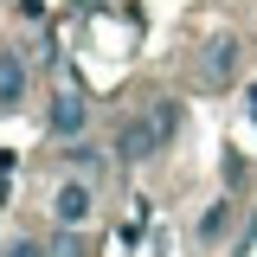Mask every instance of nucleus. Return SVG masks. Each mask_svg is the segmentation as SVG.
Returning <instances> with one entry per match:
<instances>
[{
    "label": "nucleus",
    "mask_w": 257,
    "mask_h": 257,
    "mask_svg": "<svg viewBox=\"0 0 257 257\" xmlns=\"http://www.w3.org/2000/svg\"><path fill=\"white\" fill-rule=\"evenodd\" d=\"M174 135H180V103H174V96H155L148 116H128L109 148H116V161H148V155H161Z\"/></svg>",
    "instance_id": "1"
},
{
    "label": "nucleus",
    "mask_w": 257,
    "mask_h": 257,
    "mask_svg": "<svg viewBox=\"0 0 257 257\" xmlns=\"http://www.w3.org/2000/svg\"><path fill=\"white\" fill-rule=\"evenodd\" d=\"M45 128H52L58 142H77V135L90 128V96H84V90H58L52 109H45Z\"/></svg>",
    "instance_id": "2"
},
{
    "label": "nucleus",
    "mask_w": 257,
    "mask_h": 257,
    "mask_svg": "<svg viewBox=\"0 0 257 257\" xmlns=\"http://www.w3.org/2000/svg\"><path fill=\"white\" fill-rule=\"evenodd\" d=\"M90 212H96L90 180H58V187H52V219H58V225L84 231V225H90Z\"/></svg>",
    "instance_id": "3"
},
{
    "label": "nucleus",
    "mask_w": 257,
    "mask_h": 257,
    "mask_svg": "<svg viewBox=\"0 0 257 257\" xmlns=\"http://www.w3.org/2000/svg\"><path fill=\"white\" fill-rule=\"evenodd\" d=\"M231 71H238V39H231V32H225V39H206L199 77H206V84H231Z\"/></svg>",
    "instance_id": "4"
},
{
    "label": "nucleus",
    "mask_w": 257,
    "mask_h": 257,
    "mask_svg": "<svg viewBox=\"0 0 257 257\" xmlns=\"http://www.w3.org/2000/svg\"><path fill=\"white\" fill-rule=\"evenodd\" d=\"M26 84H32V71H26V58H20V45H7V52H0V109L20 103Z\"/></svg>",
    "instance_id": "5"
},
{
    "label": "nucleus",
    "mask_w": 257,
    "mask_h": 257,
    "mask_svg": "<svg viewBox=\"0 0 257 257\" xmlns=\"http://www.w3.org/2000/svg\"><path fill=\"white\" fill-rule=\"evenodd\" d=\"M64 161H77L84 174H96V167H103V148H96V142H84V135H77V142L64 148Z\"/></svg>",
    "instance_id": "6"
},
{
    "label": "nucleus",
    "mask_w": 257,
    "mask_h": 257,
    "mask_svg": "<svg viewBox=\"0 0 257 257\" xmlns=\"http://www.w3.org/2000/svg\"><path fill=\"white\" fill-rule=\"evenodd\" d=\"M84 251V244H77V231H71V225H58V238H52V257H77Z\"/></svg>",
    "instance_id": "7"
},
{
    "label": "nucleus",
    "mask_w": 257,
    "mask_h": 257,
    "mask_svg": "<svg viewBox=\"0 0 257 257\" xmlns=\"http://www.w3.org/2000/svg\"><path fill=\"white\" fill-rule=\"evenodd\" d=\"M7 257H52V244H32V238H13Z\"/></svg>",
    "instance_id": "8"
},
{
    "label": "nucleus",
    "mask_w": 257,
    "mask_h": 257,
    "mask_svg": "<svg viewBox=\"0 0 257 257\" xmlns=\"http://www.w3.org/2000/svg\"><path fill=\"white\" fill-rule=\"evenodd\" d=\"M225 219H231V206H212V212H206V238H219V231H225Z\"/></svg>",
    "instance_id": "9"
},
{
    "label": "nucleus",
    "mask_w": 257,
    "mask_h": 257,
    "mask_svg": "<svg viewBox=\"0 0 257 257\" xmlns=\"http://www.w3.org/2000/svg\"><path fill=\"white\" fill-rule=\"evenodd\" d=\"M251 116H257V90H251Z\"/></svg>",
    "instance_id": "10"
}]
</instances>
